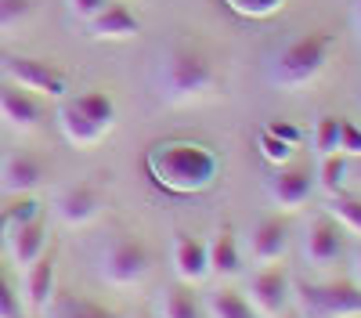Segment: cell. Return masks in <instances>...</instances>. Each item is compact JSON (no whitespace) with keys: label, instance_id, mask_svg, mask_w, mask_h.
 <instances>
[{"label":"cell","instance_id":"6da1fadb","mask_svg":"<svg viewBox=\"0 0 361 318\" xmlns=\"http://www.w3.org/2000/svg\"><path fill=\"white\" fill-rule=\"evenodd\" d=\"M145 170L170 195H199L217 181L221 159L199 141H159L148 149Z\"/></svg>","mask_w":361,"mask_h":318},{"label":"cell","instance_id":"7a4b0ae2","mask_svg":"<svg viewBox=\"0 0 361 318\" xmlns=\"http://www.w3.org/2000/svg\"><path fill=\"white\" fill-rule=\"evenodd\" d=\"M217 87H221V80H217L214 62L202 51H192V47L170 51L156 69V94L173 109L206 102L209 94H217Z\"/></svg>","mask_w":361,"mask_h":318},{"label":"cell","instance_id":"3957f363","mask_svg":"<svg viewBox=\"0 0 361 318\" xmlns=\"http://www.w3.org/2000/svg\"><path fill=\"white\" fill-rule=\"evenodd\" d=\"M333 47H336V37H333V33H322V29L296 37V40H289V44L267 62V80L275 83V87H282V91L307 87V83L318 80L322 69L329 66V54H333Z\"/></svg>","mask_w":361,"mask_h":318},{"label":"cell","instance_id":"277c9868","mask_svg":"<svg viewBox=\"0 0 361 318\" xmlns=\"http://www.w3.org/2000/svg\"><path fill=\"white\" fill-rule=\"evenodd\" d=\"M293 304L300 318H361L357 282H296Z\"/></svg>","mask_w":361,"mask_h":318},{"label":"cell","instance_id":"5b68a950","mask_svg":"<svg viewBox=\"0 0 361 318\" xmlns=\"http://www.w3.org/2000/svg\"><path fill=\"white\" fill-rule=\"evenodd\" d=\"M0 73L8 83L22 87V91L37 94V98H66L69 94V73L58 69L47 58H33V54H0Z\"/></svg>","mask_w":361,"mask_h":318},{"label":"cell","instance_id":"8992f818","mask_svg":"<svg viewBox=\"0 0 361 318\" xmlns=\"http://www.w3.org/2000/svg\"><path fill=\"white\" fill-rule=\"evenodd\" d=\"M98 268L109 286H137L152 271V253L137 236H119L102 250Z\"/></svg>","mask_w":361,"mask_h":318},{"label":"cell","instance_id":"52a82bcc","mask_svg":"<svg viewBox=\"0 0 361 318\" xmlns=\"http://www.w3.org/2000/svg\"><path fill=\"white\" fill-rule=\"evenodd\" d=\"M250 307L260 314V318H279L286 314V307L293 304V279L286 268H275V264H264L250 282H246V293Z\"/></svg>","mask_w":361,"mask_h":318},{"label":"cell","instance_id":"ba28073f","mask_svg":"<svg viewBox=\"0 0 361 318\" xmlns=\"http://www.w3.org/2000/svg\"><path fill=\"white\" fill-rule=\"evenodd\" d=\"M264 192H267V199L275 202L282 214H296V210L311 199L314 178H311L304 166H289V163H286V166H275V170L267 173Z\"/></svg>","mask_w":361,"mask_h":318},{"label":"cell","instance_id":"9c48e42d","mask_svg":"<svg viewBox=\"0 0 361 318\" xmlns=\"http://www.w3.org/2000/svg\"><path fill=\"white\" fill-rule=\"evenodd\" d=\"M343 257V236H340V224L329 217V214H318L307 221L304 228V260L311 268H329Z\"/></svg>","mask_w":361,"mask_h":318},{"label":"cell","instance_id":"30bf717a","mask_svg":"<svg viewBox=\"0 0 361 318\" xmlns=\"http://www.w3.org/2000/svg\"><path fill=\"white\" fill-rule=\"evenodd\" d=\"M54 120H58V130L62 137L73 145V149H94V145L109 134V127H102L94 116H87L73 94L58 98V109H54Z\"/></svg>","mask_w":361,"mask_h":318},{"label":"cell","instance_id":"8fae6325","mask_svg":"<svg viewBox=\"0 0 361 318\" xmlns=\"http://www.w3.org/2000/svg\"><path fill=\"white\" fill-rule=\"evenodd\" d=\"M4 253L11 257V264L22 268V271L33 264L37 257H44V253H47V224H44V214L11 224V228H8V246H4Z\"/></svg>","mask_w":361,"mask_h":318},{"label":"cell","instance_id":"7c38bea8","mask_svg":"<svg viewBox=\"0 0 361 318\" xmlns=\"http://www.w3.org/2000/svg\"><path fill=\"white\" fill-rule=\"evenodd\" d=\"M44 120V105L37 94L22 91L15 83H0V123H8L11 130H37Z\"/></svg>","mask_w":361,"mask_h":318},{"label":"cell","instance_id":"4fadbf2b","mask_svg":"<svg viewBox=\"0 0 361 318\" xmlns=\"http://www.w3.org/2000/svg\"><path fill=\"white\" fill-rule=\"evenodd\" d=\"M289 250V224L282 217H264L253 224L250 239H246V253L253 264H275Z\"/></svg>","mask_w":361,"mask_h":318},{"label":"cell","instance_id":"5bb4252c","mask_svg":"<svg viewBox=\"0 0 361 318\" xmlns=\"http://www.w3.org/2000/svg\"><path fill=\"white\" fill-rule=\"evenodd\" d=\"M47 166L29 156V152H15L8 159H0V192L4 195H33L44 185Z\"/></svg>","mask_w":361,"mask_h":318},{"label":"cell","instance_id":"9a60e30c","mask_svg":"<svg viewBox=\"0 0 361 318\" xmlns=\"http://www.w3.org/2000/svg\"><path fill=\"white\" fill-rule=\"evenodd\" d=\"M170 264H173L177 282L199 286V282L209 275L206 243H202V239H195V236H188V231H177V236H173V250H170Z\"/></svg>","mask_w":361,"mask_h":318},{"label":"cell","instance_id":"2e32d148","mask_svg":"<svg viewBox=\"0 0 361 318\" xmlns=\"http://www.w3.org/2000/svg\"><path fill=\"white\" fill-rule=\"evenodd\" d=\"M137 29H141L137 15H134L127 4H112V0L87 22V33L94 37V40H109V44H116V40H134Z\"/></svg>","mask_w":361,"mask_h":318},{"label":"cell","instance_id":"e0dca14e","mask_svg":"<svg viewBox=\"0 0 361 318\" xmlns=\"http://www.w3.org/2000/svg\"><path fill=\"white\" fill-rule=\"evenodd\" d=\"M54 210H58V217H62V224L83 228V224H90L102 214V192L94 185H73L69 192L58 195Z\"/></svg>","mask_w":361,"mask_h":318},{"label":"cell","instance_id":"ac0fdd59","mask_svg":"<svg viewBox=\"0 0 361 318\" xmlns=\"http://www.w3.org/2000/svg\"><path fill=\"white\" fill-rule=\"evenodd\" d=\"M54 297V257L44 253L25 268V286H22V304L29 311H44Z\"/></svg>","mask_w":361,"mask_h":318},{"label":"cell","instance_id":"d6986e66","mask_svg":"<svg viewBox=\"0 0 361 318\" xmlns=\"http://www.w3.org/2000/svg\"><path fill=\"white\" fill-rule=\"evenodd\" d=\"M206 257H209V271L217 279H235L243 271V250H238V239H235V228L224 224L217 228V236L206 243Z\"/></svg>","mask_w":361,"mask_h":318},{"label":"cell","instance_id":"ffe728a7","mask_svg":"<svg viewBox=\"0 0 361 318\" xmlns=\"http://www.w3.org/2000/svg\"><path fill=\"white\" fill-rule=\"evenodd\" d=\"M44 311H47V318H119L112 307H105L98 300H87V297H76V293L51 297V304Z\"/></svg>","mask_w":361,"mask_h":318},{"label":"cell","instance_id":"44dd1931","mask_svg":"<svg viewBox=\"0 0 361 318\" xmlns=\"http://www.w3.org/2000/svg\"><path fill=\"white\" fill-rule=\"evenodd\" d=\"M159 314L163 318H202V304H199L195 289L188 282H177V286H166L163 289Z\"/></svg>","mask_w":361,"mask_h":318},{"label":"cell","instance_id":"7402d4cb","mask_svg":"<svg viewBox=\"0 0 361 318\" xmlns=\"http://www.w3.org/2000/svg\"><path fill=\"white\" fill-rule=\"evenodd\" d=\"M206 311L209 318H260L238 289H214L206 300Z\"/></svg>","mask_w":361,"mask_h":318},{"label":"cell","instance_id":"603a6c76","mask_svg":"<svg viewBox=\"0 0 361 318\" xmlns=\"http://www.w3.org/2000/svg\"><path fill=\"white\" fill-rule=\"evenodd\" d=\"M325 214L333 217L340 228H347L350 236H361V199H357V195H347V192L329 195Z\"/></svg>","mask_w":361,"mask_h":318},{"label":"cell","instance_id":"cb8c5ba5","mask_svg":"<svg viewBox=\"0 0 361 318\" xmlns=\"http://www.w3.org/2000/svg\"><path fill=\"white\" fill-rule=\"evenodd\" d=\"M347 178H350V159H347L343 152L322 156V163H318V188H322L325 195H336V192H343Z\"/></svg>","mask_w":361,"mask_h":318},{"label":"cell","instance_id":"d4e9b609","mask_svg":"<svg viewBox=\"0 0 361 318\" xmlns=\"http://www.w3.org/2000/svg\"><path fill=\"white\" fill-rule=\"evenodd\" d=\"M37 15L33 0H0V33H15Z\"/></svg>","mask_w":361,"mask_h":318},{"label":"cell","instance_id":"484cf974","mask_svg":"<svg viewBox=\"0 0 361 318\" xmlns=\"http://www.w3.org/2000/svg\"><path fill=\"white\" fill-rule=\"evenodd\" d=\"M314 152L318 156L340 152V116H322L314 123Z\"/></svg>","mask_w":361,"mask_h":318},{"label":"cell","instance_id":"4316f807","mask_svg":"<svg viewBox=\"0 0 361 318\" xmlns=\"http://www.w3.org/2000/svg\"><path fill=\"white\" fill-rule=\"evenodd\" d=\"M224 4L243 18H271L286 8V0H224Z\"/></svg>","mask_w":361,"mask_h":318},{"label":"cell","instance_id":"83f0119b","mask_svg":"<svg viewBox=\"0 0 361 318\" xmlns=\"http://www.w3.org/2000/svg\"><path fill=\"white\" fill-rule=\"evenodd\" d=\"M257 145H260V156H264L271 166H286V163L293 159V145L282 141V137H275L271 130H264V134L257 137Z\"/></svg>","mask_w":361,"mask_h":318},{"label":"cell","instance_id":"f1b7e54d","mask_svg":"<svg viewBox=\"0 0 361 318\" xmlns=\"http://www.w3.org/2000/svg\"><path fill=\"white\" fill-rule=\"evenodd\" d=\"M0 318H25V304L4 271H0Z\"/></svg>","mask_w":361,"mask_h":318},{"label":"cell","instance_id":"f546056e","mask_svg":"<svg viewBox=\"0 0 361 318\" xmlns=\"http://www.w3.org/2000/svg\"><path fill=\"white\" fill-rule=\"evenodd\" d=\"M340 152L347 159H361V127L350 120H340Z\"/></svg>","mask_w":361,"mask_h":318},{"label":"cell","instance_id":"4dcf8cb0","mask_svg":"<svg viewBox=\"0 0 361 318\" xmlns=\"http://www.w3.org/2000/svg\"><path fill=\"white\" fill-rule=\"evenodd\" d=\"M66 4H69V11L76 15V18H83V22H90V18H94L105 4H109V0H66Z\"/></svg>","mask_w":361,"mask_h":318},{"label":"cell","instance_id":"1f68e13d","mask_svg":"<svg viewBox=\"0 0 361 318\" xmlns=\"http://www.w3.org/2000/svg\"><path fill=\"white\" fill-rule=\"evenodd\" d=\"M267 130L275 134V137H282V141H289V145H296V141H300V130H296L293 123H271Z\"/></svg>","mask_w":361,"mask_h":318},{"label":"cell","instance_id":"d6a6232c","mask_svg":"<svg viewBox=\"0 0 361 318\" xmlns=\"http://www.w3.org/2000/svg\"><path fill=\"white\" fill-rule=\"evenodd\" d=\"M8 228H11V214H8V207H0V253L8 246Z\"/></svg>","mask_w":361,"mask_h":318},{"label":"cell","instance_id":"836d02e7","mask_svg":"<svg viewBox=\"0 0 361 318\" xmlns=\"http://www.w3.org/2000/svg\"><path fill=\"white\" fill-rule=\"evenodd\" d=\"M350 271H354V282L361 286V246L354 250V257H350Z\"/></svg>","mask_w":361,"mask_h":318},{"label":"cell","instance_id":"e575fe53","mask_svg":"<svg viewBox=\"0 0 361 318\" xmlns=\"http://www.w3.org/2000/svg\"><path fill=\"white\" fill-rule=\"evenodd\" d=\"M350 18H354V29L361 33V0H354V15H350Z\"/></svg>","mask_w":361,"mask_h":318},{"label":"cell","instance_id":"d590c367","mask_svg":"<svg viewBox=\"0 0 361 318\" xmlns=\"http://www.w3.org/2000/svg\"><path fill=\"white\" fill-rule=\"evenodd\" d=\"M350 178H357V181H361V159H354V163H350Z\"/></svg>","mask_w":361,"mask_h":318},{"label":"cell","instance_id":"8d00e7d4","mask_svg":"<svg viewBox=\"0 0 361 318\" xmlns=\"http://www.w3.org/2000/svg\"><path fill=\"white\" fill-rule=\"evenodd\" d=\"M279 318H300V314H279Z\"/></svg>","mask_w":361,"mask_h":318},{"label":"cell","instance_id":"74e56055","mask_svg":"<svg viewBox=\"0 0 361 318\" xmlns=\"http://www.w3.org/2000/svg\"><path fill=\"white\" fill-rule=\"evenodd\" d=\"M137 318H141V314H137Z\"/></svg>","mask_w":361,"mask_h":318}]
</instances>
